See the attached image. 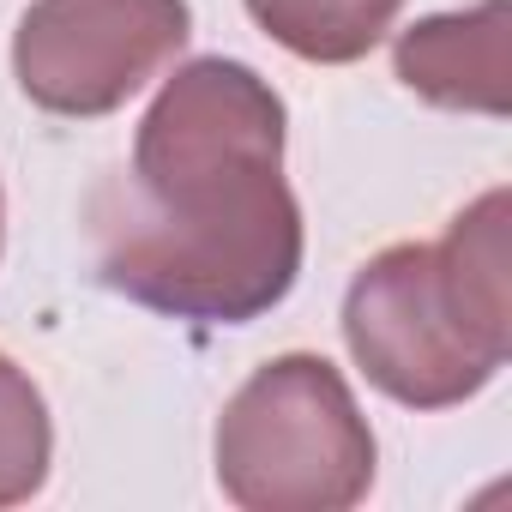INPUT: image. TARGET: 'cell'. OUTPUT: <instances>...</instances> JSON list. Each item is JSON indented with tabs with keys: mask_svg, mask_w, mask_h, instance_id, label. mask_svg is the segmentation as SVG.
Returning <instances> with one entry per match:
<instances>
[{
	"mask_svg": "<svg viewBox=\"0 0 512 512\" xmlns=\"http://www.w3.org/2000/svg\"><path fill=\"white\" fill-rule=\"evenodd\" d=\"M0 223H7V205H0Z\"/></svg>",
	"mask_w": 512,
	"mask_h": 512,
	"instance_id": "cell-8",
	"label": "cell"
},
{
	"mask_svg": "<svg viewBox=\"0 0 512 512\" xmlns=\"http://www.w3.org/2000/svg\"><path fill=\"white\" fill-rule=\"evenodd\" d=\"M404 0H247L253 25L302 61L344 67L362 61L398 19Z\"/></svg>",
	"mask_w": 512,
	"mask_h": 512,
	"instance_id": "cell-6",
	"label": "cell"
},
{
	"mask_svg": "<svg viewBox=\"0 0 512 512\" xmlns=\"http://www.w3.org/2000/svg\"><path fill=\"white\" fill-rule=\"evenodd\" d=\"M49 458H55L49 404L13 356H0V506L31 500L49 482Z\"/></svg>",
	"mask_w": 512,
	"mask_h": 512,
	"instance_id": "cell-7",
	"label": "cell"
},
{
	"mask_svg": "<svg viewBox=\"0 0 512 512\" xmlns=\"http://www.w3.org/2000/svg\"><path fill=\"white\" fill-rule=\"evenodd\" d=\"M97 278L193 326L272 314L302 272V205L284 181V97L241 61L175 67L133 163L91 193Z\"/></svg>",
	"mask_w": 512,
	"mask_h": 512,
	"instance_id": "cell-1",
	"label": "cell"
},
{
	"mask_svg": "<svg viewBox=\"0 0 512 512\" xmlns=\"http://www.w3.org/2000/svg\"><path fill=\"white\" fill-rule=\"evenodd\" d=\"M217 488L247 512H344L374 488V428L308 350L253 368L217 416Z\"/></svg>",
	"mask_w": 512,
	"mask_h": 512,
	"instance_id": "cell-3",
	"label": "cell"
},
{
	"mask_svg": "<svg viewBox=\"0 0 512 512\" xmlns=\"http://www.w3.org/2000/svg\"><path fill=\"white\" fill-rule=\"evenodd\" d=\"M344 344L356 368L410 410L476 398L512 350L506 193L494 187L458 211L446 241L374 253L344 296Z\"/></svg>",
	"mask_w": 512,
	"mask_h": 512,
	"instance_id": "cell-2",
	"label": "cell"
},
{
	"mask_svg": "<svg viewBox=\"0 0 512 512\" xmlns=\"http://www.w3.org/2000/svg\"><path fill=\"white\" fill-rule=\"evenodd\" d=\"M187 31V0H31L13 31V79L49 115H115L187 49Z\"/></svg>",
	"mask_w": 512,
	"mask_h": 512,
	"instance_id": "cell-4",
	"label": "cell"
},
{
	"mask_svg": "<svg viewBox=\"0 0 512 512\" xmlns=\"http://www.w3.org/2000/svg\"><path fill=\"white\" fill-rule=\"evenodd\" d=\"M398 79L434 109L506 115V0L422 19L398 37Z\"/></svg>",
	"mask_w": 512,
	"mask_h": 512,
	"instance_id": "cell-5",
	"label": "cell"
}]
</instances>
